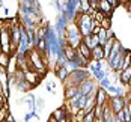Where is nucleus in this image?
<instances>
[{"label":"nucleus","mask_w":131,"mask_h":122,"mask_svg":"<svg viewBox=\"0 0 131 122\" xmlns=\"http://www.w3.org/2000/svg\"><path fill=\"white\" fill-rule=\"evenodd\" d=\"M125 6H127V9H128V12H131V0L128 3H125Z\"/></svg>","instance_id":"obj_32"},{"label":"nucleus","mask_w":131,"mask_h":122,"mask_svg":"<svg viewBox=\"0 0 131 122\" xmlns=\"http://www.w3.org/2000/svg\"><path fill=\"white\" fill-rule=\"evenodd\" d=\"M107 2H108L113 8H118V6H119V0H107Z\"/></svg>","instance_id":"obj_30"},{"label":"nucleus","mask_w":131,"mask_h":122,"mask_svg":"<svg viewBox=\"0 0 131 122\" xmlns=\"http://www.w3.org/2000/svg\"><path fill=\"white\" fill-rule=\"evenodd\" d=\"M63 89H65V99L66 101H69L75 95H79V87H75V86H66Z\"/></svg>","instance_id":"obj_18"},{"label":"nucleus","mask_w":131,"mask_h":122,"mask_svg":"<svg viewBox=\"0 0 131 122\" xmlns=\"http://www.w3.org/2000/svg\"><path fill=\"white\" fill-rule=\"evenodd\" d=\"M75 50H77V53H79L83 59H86V60H92V50L88 47V45L83 44V41H81V44H80Z\"/></svg>","instance_id":"obj_12"},{"label":"nucleus","mask_w":131,"mask_h":122,"mask_svg":"<svg viewBox=\"0 0 131 122\" xmlns=\"http://www.w3.org/2000/svg\"><path fill=\"white\" fill-rule=\"evenodd\" d=\"M116 87L118 86H115V84H110L105 91H107V94H112V95H116Z\"/></svg>","instance_id":"obj_29"},{"label":"nucleus","mask_w":131,"mask_h":122,"mask_svg":"<svg viewBox=\"0 0 131 122\" xmlns=\"http://www.w3.org/2000/svg\"><path fill=\"white\" fill-rule=\"evenodd\" d=\"M92 60H105L103 45H96L92 48Z\"/></svg>","instance_id":"obj_17"},{"label":"nucleus","mask_w":131,"mask_h":122,"mask_svg":"<svg viewBox=\"0 0 131 122\" xmlns=\"http://www.w3.org/2000/svg\"><path fill=\"white\" fill-rule=\"evenodd\" d=\"M124 50H125V48L122 47L121 41L115 39V42H113V47H112V51H110V54H108V57L105 59V60H107V63H110V62H112V60H113V59H115V57H116L121 51H124Z\"/></svg>","instance_id":"obj_11"},{"label":"nucleus","mask_w":131,"mask_h":122,"mask_svg":"<svg viewBox=\"0 0 131 122\" xmlns=\"http://www.w3.org/2000/svg\"><path fill=\"white\" fill-rule=\"evenodd\" d=\"M113 6L107 2V0H100V5H98V11H101L103 14H105V17H112L113 14Z\"/></svg>","instance_id":"obj_13"},{"label":"nucleus","mask_w":131,"mask_h":122,"mask_svg":"<svg viewBox=\"0 0 131 122\" xmlns=\"http://www.w3.org/2000/svg\"><path fill=\"white\" fill-rule=\"evenodd\" d=\"M98 5H100V0H89L91 11H98Z\"/></svg>","instance_id":"obj_27"},{"label":"nucleus","mask_w":131,"mask_h":122,"mask_svg":"<svg viewBox=\"0 0 131 122\" xmlns=\"http://www.w3.org/2000/svg\"><path fill=\"white\" fill-rule=\"evenodd\" d=\"M44 106H45V101H44L42 98H36V112H38V110H42Z\"/></svg>","instance_id":"obj_28"},{"label":"nucleus","mask_w":131,"mask_h":122,"mask_svg":"<svg viewBox=\"0 0 131 122\" xmlns=\"http://www.w3.org/2000/svg\"><path fill=\"white\" fill-rule=\"evenodd\" d=\"M66 24H68V21H66V18L60 14V15H57V18H56V24H54V30H56V33H57V36H63V33H65V29H66Z\"/></svg>","instance_id":"obj_10"},{"label":"nucleus","mask_w":131,"mask_h":122,"mask_svg":"<svg viewBox=\"0 0 131 122\" xmlns=\"http://www.w3.org/2000/svg\"><path fill=\"white\" fill-rule=\"evenodd\" d=\"M127 103H128V98L127 96H116V95H113L108 99V107H110L113 115H116L118 112H121L122 108L127 106Z\"/></svg>","instance_id":"obj_5"},{"label":"nucleus","mask_w":131,"mask_h":122,"mask_svg":"<svg viewBox=\"0 0 131 122\" xmlns=\"http://www.w3.org/2000/svg\"><path fill=\"white\" fill-rule=\"evenodd\" d=\"M0 24H2V21H0ZM0 33H2V26H0Z\"/></svg>","instance_id":"obj_37"},{"label":"nucleus","mask_w":131,"mask_h":122,"mask_svg":"<svg viewBox=\"0 0 131 122\" xmlns=\"http://www.w3.org/2000/svg\"><path fill=\"white\" fill-rule=\"evenodd\" d=\"M110 84H112V80H110L108 77H105V79H103L101 81H98V86H100V87H103V89H107Z\"/></svg>","instance_id":"obj_26"},{"label":"nucleus","mask_w":131,"mask_h":122,"mask_svg":"<svg viewBox=\"0 0 131 122\" xmlns=\"http://www.w3.org/2000/svg\"><path fill=\"white\" fill-rule=\"evenodd\" d=\"M98 84H96V81H95V79H88V80H84L81 84L79 86V94L80 95H89L96 87Z\"/></svg>","instance_id":"obj_7"},{"label":"nucleus","mask_w":131,"mask_h":122,"mask_svg":"<svg viewBox=\"0 0 131 122\" xmlns=\"http://www.w3.org/2000/svg\"><path fill=\"white\" fill-rule=\"evenodd\" d=\"M24 79H26V81L32 86V87H35V86H38L41 83V80L44 79L41 74H38V72H35V71H30V69H27V71H24Z\"/></svg>","instance_id":"obj_8"},{"label":"nucleus","mask_w":131,"mask_h":122,"mask_svg":"<svg viewBox=\"0 0 131 122\" xmlns=\"http://www.w3.org/2000/svg\"><path fill=\"white\" fill-rule=\"evenodd\" d=\"M45 91L50 92V94H56V83L51 81V80H48L47 84H45Z\"/></svg>","instance_id":"obj_25"},{"label":"nucleus","mask_w":131,"mask_h":122,"mask_svg":"<svg viewBox=\"0 0 131 122\" xmlns=\"http://www.w3.org/2000/svg\"><path fill=\"white\" fill-rule=\"evenodd\" d=\"M118 75H119V81H121V84H124V86H128L130 79H131V66H130V68H125V69H122Z\"/></svg>","instance_id":"obj_14"},{"label":"nucleus","mask_w":131,"mask_h":122,"mask_svg":"<svg viewBox=\"0 0 131 122\" xmlns=\"http://www.w3.org/2000/svg\"><path fill=\"white\" fill-rule=\"evenodd\" d=\"M9 59H11V56H9V54H6V53H3V51H0V66L6 69L8 63H9Z\"/></svg>","instance_id":"obj_21"},{"label":"nucleus","mask_w":131,"mask_h":122,"mask_svg":"<svg viewBox=\"0 0 131 122\" xmlns=\"http://www.w3.org/2000/svg\"><path fill=\"white\" fill-rule=\"evenodd\" d=\"M68 122H72V116H69V121Z\"/></svg>","instance_id":"obj_36"},{"label":"nucleus","mask_w":131,"mask_h":122,"mask_svg":"<svg viewBox=\"0 0 131 122\" xmlns=\"http://www.w3.org/2000/svg\"><path fill=\"white\" fill-rule=\"evenodd\" d=\"M80 122H95V113H93V108H92L89 113H86Z\"/></svg>","instance_id":"obj_23"},{"label":"nucleus","mask_w":131,"mask_h":122,"mask_svg":"<svg viewBox=\"0 0 131 122\" xmlns=\"http://www.w3.org/2000/svg\"><path fill=\"white\" fill-rule=\"evenodd\" d=\"M130 18H131V12H130Z\"/></svg>","instance_id":"obj_38"},{"label":"nucleus","mask_w":131,"mask_h":122,"mask_svg":"<svg viewBox=\"0 0 131 122\" xmlns=\"http://www.w3.org/2000/svg\"><path fill=\"white\" fill-rule=\"evenodd\" d=\"M74 23L77 24V27H79V30H80V33H81L83 38L91 35V30H92V17H91V14L77 12Z\"/></svg>","instance_id":"obj_4"},{"label":"nucleus","mask_w":131,"mask_h":122,"mask_svg":"<svg viewBox=\"0 0 131 122\" xmlns=\"http://www.w3.org/2000/svg\"><path fill=\"white\" fill-rule=\"evenodd\" d=\"M0 51L11 56V33L8 27L2 26V33H0Z\"/></svg>","instance_id":"obj_6"},{"label":"nucleus","mask_w":131,"mask_h":122,"mask_svg":"<svg viewBox=\"0 0 131 122\" xmlns=\"http://www.w3.org/2000/svg\"><path fill=\"white\" fill-rule=\"evenodd\" d=\"M108 99H110V95L107 94V91L98 86V89H96V95H95V106H101V107H103L104 104L108 103Z\"/></svg>","instance_id":"obj_9"},{"label":"nucleus","mask_w":131,"mask_h":122,"mask_svg":"<svg viewBox=\"0 0 131 122\" xmlns=\"http://www.w3.org/2000/svg\"><path fill=\"white\" fill-rule=\"evenodd\" d=\"M48 122H59V121H57L56 118H53L51 115H50V118H48Z\"/></svg>","instance_id":"obj_33"},{"label":"nucleus","mask_w":131,"mask_h":122,"mask_svg":"<svg viewBox=\"0 0 131 122\" xmlns=\"http://www.w3.org/2000/svg\"><path fill=\"white\" fill-rule=\"evenodd\" d=\"M83 44L88 45L89 48H93L96 45H100V41H98V35H89V36H84L83 38Z\"/></svg>","instance_id":"obj_16"},{"label":"nucleus","mask_w":131,"mask_h":122,"mask_svg":"<svg viewBox=\"0 0 131 122\" xmlns=\"http://www.w3.org/2000/svg\"><path fill=\"white\" fill-rule=\"evenodd\" d=\"M107 30L101 27V30H100V33H98V41H100V45H104L105 42H107Z\"/></svg>","instance_id":"obj_22"},{"label":"nucleus","mask_w":131,"mask_h":122,"mask_svg":"<svg viewBox=\"0 0 131 122\" xmlns=\"http://www.w3.org/2000/svg\"><path fill=\"white\" fill-rule=\"evenodd\" d=\"M62 51H63V54H65V57H66V62H72L74 57H75V54H77V50L72 48V47L68 45V44H65V45L62 47Z\"/></svg>","instance_id":"obj_15"},{"label":"nucleus","mask_w":131,"mask_h":122,"mask_svg":"<svg viewBox=\"0 0 131 122\" xmlns=\"http://www.w3.org/2000/svg\"><path fill=\"white\" fill-rule=\"evenodd\" d=\"M0 8H3V0H0Z\"/></svg>","instance_id":"obj_35"},{"label":"nucleus","mask_w":131,"mask_h":122,"mask_svg":"<svg viewBox=\"0 0 131 122\" xmlns=\"http://www.w3.org/2000/svg\"><path fill=\"white\" fill-rule=\"evenodd\" d=\"M63 39H65V44L71 45L72 48H77L80 44H81L83 36H81L79 27H77V24H75L74 21H71V23L66 24L65 33H63Z\"/></svg>","instance_id":"obj_2"},{"label":"nucleus","mask_w":131,"mask_h":122,"mask_svg":"<svg viewBox=\"0 0 131 122\" xmlns=\"http://www.w3.org/2000/svg\"><path fill=\"white\" fill-rule=\"evenodd\" d=\"M54 74H56V77H57L59 80H60L62 83H63V81L66 80V77L69 75V71H68V69L65 68V65H63V66H60V68H59L57 71H54Z\"/></svg>","instance_id":"obj_20"},{"label":"nucleus","mask_w":131,"mask_h":122,"mask_svg":"<svg viewBox=\"0 0 131 122\" xmlns=\"http://www.w3.org/2000/svg\"><path fill=\"white\" fill-rule=\"evenodd\" d=\"M27 69L38 72L42 77H44V74L47 72L45 59H44V56H42L36 48H30V50L27 51Z\"/></svg>","instance_id":"obj_1"},{"label":"nucleus","mask_w":131,"mask_h":122,"mask_svg":"<svg viewBox=\"0 0 131 122\" xmlns=\"http://www.w3.org/2000/svg\"><path fill=\"white\" fill-rule=\"evenodd\" d=\"M91 77L92 75H91V72H89V69L79 68V69L69 72V75L66 77V80L63 81L62 84H63V87H66V86H75V87H79L83 81L88 80V79H91Z\"/></svg>","instance_id":"obj_3"},{"label":"nucleus","mask_w":131,"mask_h":122,"mask_svg":"<svg viewBox=\"0 0 131 122\" xmlns=\"http://www.w3.org/2000/svg\"><path fill=\"white\" fill-rule=\"evenodd\" d=\"M5 122H17V121H15V118H14V116L8 115V118H6V121H5Z\"/></svg>","instance_id":"obj_31"},{"label":"nucleus","mask_w":131,"mask_h":122,"mask_svg":"<svg viewBox=\"0 0 131 122\" xmlns=\"http://www.w3.org/2000/svg\"><path fill=\"white\" fill-rule=\"evenodd\" d=\"M101 24V27L103 29H105V30H108V29H112V17H105L104 20L100 23Z\"/></svg>","instance_id":"obj_24"},{"label":"nucleus","mask_w":131,"mask_h":122,"mask_svg":"<svg viewBox=\"0 0 131 122\" xmlns=\"http://www.w3.org/2000/svg\"><path fill=\"white\" fill-rule=\"evenodd\" d=\"M53 118H56L57 121H60V119H63V118H66L68 116V112H66V107H59L56 108L54 112L51 113Z\"/></svg>","instance_id":"obj_19"},{"label":"nucleus","mask_w":131,"mask_h":122,"mask_svg":"<svg viewBox=\"0 0 131 122\" xmlns=\"http://www.w3.org/2000/svg\"><path fill=\"white\" fill-rule=\"evenodd\" d=\"M3 12H5V15H9V9L8 8H3Z\"/></svg>","instance_id":"obj_34"}]
</instances>
